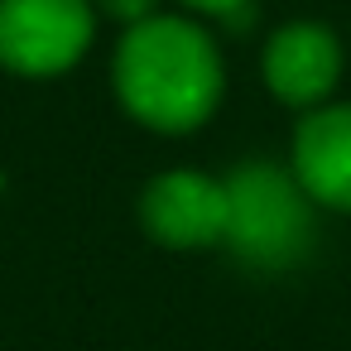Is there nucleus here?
Wrapping results in <instances>:
<instances>
[{"label":"nucleus","mask_w":351,"mask_h":351,"mask_svg":"<svg viewBox=\"0 0 351 351\" xmlns=\"http://www.w3.org/2000/svg\"><path fill=\"white\" fill-rule=\"evenodd\" d=\"M293 178L313 202L351 212V106H322L298 125Z\"/></svg>","instance_id":"obj_6"},{"label":"nucleus","mask_w":351,"mask_h":351,"mask_svg":"<svg viewBox=\"0 0 351 351\" xmlns=\"http://www.w3.org/2000/svg\"><path fill=\"white\" fill-rule=\"evenodd\" d=\"M116 92L135 121L169 135L193 130L221 101V53L197 25L149 15L121 39Z\"/></svg>","instance_id":"obj_1"},{"label":"nucleus","mask_w":351,"mask_h":351,"mask_svg":"<svg viewBox=\"0 0 351 351\" xmlns=\"http://www.w3.org/2000/svg\"><path fill=\"white\" fill-rule=\"evenodd\" d=\"M308 193L274 164H245L226 178V245L255 269H289L313 241Z\"/></svg>","instance_id":"obj_2"},{"label":"nucleus","mask_w":351,"mask_h":351,"mask_svg":"<svg viewBox=\"0 0 351 351\" xmlns=\"http://www.w3.org/2000/svg\"><path fill=\"white\" fill-rule=\"evenodd\" d=\"M188 5H197V10H207V15H221V20H241L245 0H188Z\"/></svg>","instance_id":"obj_8"},{"label":"nucleus","mask_w":351,"mask_h":351,"mask_svg":"<svg viewBox=\"0 0 351 351\" xmlns=\"http://www.w3.org/2000/svg\"><path fill=\"white\" fill-rule=\"evenodd\" d=\"M341 77V44L322 25H289L265 49V82L289 106H317Z\"/></svg>","instance_id":"obj_5"},{"label":"nucleus","mask_w":351,"mask_h":351,"mask_svg":"<svg viewBox=\"0 0 351 351\" xmlns=\"http://www.w3.org/2000/svg\"><path fill=\"white\" fill-rule=\"evenodd\" d=\"M140 217H145L149 236L173 250L217 245V241H226V183H217L207 173H188V169L164 173L149 183Z\"/></svg>","instance_id":"obj_4"},{"label":"nucleus","mask_w":351,"mask_h":351,"mask_svg":"<svg viewBox=\"0 0 351 351\" xmlns=\"http://www.w3.org/2000/svg\"><path fill=\"white\" fill-rule=\"evenodd\" d=\"M101 5H106L116 20H130V25H140V20L154 15V0H101Z\"/></svg>","instance_id":"obj_7"},{"label":"nucleus","mask_w":351,"mask_h":351,"mask_svg":"<svg viewBox=\"0 0 351 351\" xmlns=\"http://www.w3.org/2000/svg\"><path fill=\"white\" fill-rule=\"evenodd\" d=\"M92 44V5L87 0H0V63L53 77L73 68Z\"/></svg>","instance_id":"obj_3"}]
</instances>
